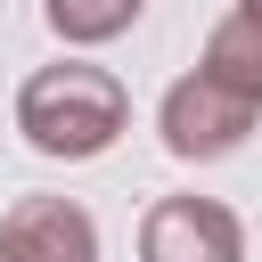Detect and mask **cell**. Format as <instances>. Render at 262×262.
<instances>
[{"mask_svg": "<svg viewBox=\"0 0 262 262\" xmlns=\"http://www.w3.org/2000/svg\"><path fill=\"white\" fill-rule=\"evenodd\" d=\"M196 74H213L221 90H237V98H254V106H262V16H254V8H229V16L205 33Z\"/></svg>", "mask_w": 262, "mask_h": 262, "instance_id": "obj_5", "label": "cell"}, {"mask_svg": "<svg viewBox=\"0 0 262 262\" xmlns=\"http://www.w3.org/2000/svg\"><path fill=\"white\" fill-rule=\"evenodd\" d=\"M254 98H237V90H221L213 74H180L164 98H156V131H164V156H180V164H221V156H237L246 139H254Z\"/></svg>", "mask_w": 262, "mask_h": 262, "instance_id": "obj_2", "label": "cell"}, {"mask_svg": "<svg viewBox=\"0 0 262 262\" xmlns=\"http://www.w3.org/2000/svg\"><path fill=\"white\" fill-rule=\"evenodd\" d=\"M237 8H254V16H262V0H237Z\"/></svg>", "mask_w": 262, "mask_h": 262, "instance_id": "obj_7", "label": "cell"}, {"mask_svg": "<svg viewBox=\"0 0 262 262\" xmlns=\"http://www.w3.org/2000/svg\"><path fill=\"white\" fill-rule=\"evenodd\" d=\"M139 8H147V0H41L49 33H57L66 49H98V41L131 33V25H139Z\"/></svg>", "mask_w": 262, "mask_h": 262, "instance_id": "obj_6", "label": "cell"}, {"mask_svg": "<svg viewBox=\"0 0 262 262\" xmlns=\"http://www.w3.org/2000/svg\"><path fill=\"white\" fill-rule=\"evenodd\" d=\"M139 262H246V229L221 196H156L139 221Z\"/></svg>", "mask_w": 262, "mask_h": 262, "instance_id": "obj_3", "label": "cell"}, {"mask_svg": "<svg viewBox=\"0 0 262 262\" xmlns=\"http://www.w3.org/2000/svg\"><path fill=\"white\" fill-rule=\"evenodd\" d=\"M16 131L49 164H90V156H106L131 131V90L106 66H82V57L33 66L25 90H16Z\"/></svg>", "mask_w": 262, "mask_h": 262, "instance_id": "obj_1", "label": "cell"}, {"mask_svg": "<svg viewBox=\"0 0 262 262\" xmlns=\"http://www.w3.org/2000/svg\"><path fill=\"white\" fill-rule=\"evenodd\" d=\"M0 262H98V221L74 196H25L0 221Z\"/></svg>", "mask_w": 262, "mask_h": 262, "instance_id": "obj_4", "label": "cell"}]
</instances>
